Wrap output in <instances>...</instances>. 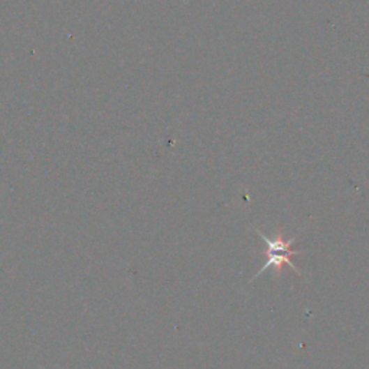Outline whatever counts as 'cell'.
<instances>
[{
	"mask_svg": "<svg viewBox=\"0 0 369 369\" xmlns=\"http://www.w3.org/2000/svg\"><path fill=\"white\" fill-rule=\"evenodd\" d=\"M254 231H255V234L258 236H262V240L267 244V248H266L267 262L262 267V270H259L250 280V283H253L254 280H257L259 276H263L266 271H269L271 269L276 270V274H280L281 267H283L285 264H287L292 270H294L297 276H301V271L297 269V266L290 259V257L299 255V254L303 253V251L292 250V246L296 243V236L294 238H290V240H285V238L281 236L280 234H277L276 236H267L263 231H259L258 228H254Z\"/></svg>",
	"mask_w": 369,
	"mask_h": 369,
	"instance_id": "1",
	"label": "cell"
}]
</instances>
